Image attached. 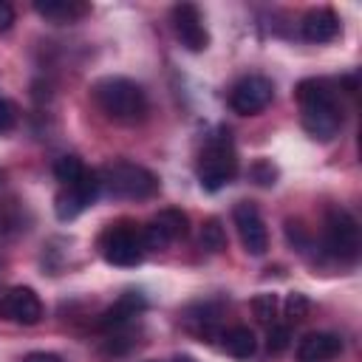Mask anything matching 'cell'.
Listing matches in <instances>:
<instances>
[{"mask_svg":"<svg viewBox=\"0 0 362 362\" xmlns=\"http://www.w3.org/2000/svg\"><path fill=\"white\" fill-rule=\"evenodd\" d=\"M173 28H175V37L181 40V45L189 51H204L209 45V34L204 28L201 11L192 3L173 6Z\"/></svg>","mask_w":362,"mask_h":362,"instance_id":"cell-12","label":"cell"},{"mask_svg":"<svg viewBox=\"0 0 362 362\" xmlns=\"http://www.w3.org/2000/svg\"><path fill=\"white\" fill-rule=\"evenodd\" d=\"M102 187L113 198H127V201H144L158 192V178L141 164L133 161H110L99 173Z\"/></svg>","mask_w":362,"mask_h":362,"instance_id":"cell-3","label":"cell"},{"mask_svg":"<svg viewBox=\"0 0 362 362\" xmlns=\"http://www.w3.org/2000/svg\"><path fill=\"white\" fill-rule=\"evenodd\" d=\"M93 99L107 119L122 124H133L147 116V93L141 90V85H136L127 76L99 79L93 85Z\"/></svg>","mask_w":362,"mask_h":362,"instance_id":"cell-2","label":"cell"},{"mask_svg":"<svg viewBox=\"0 0 362 362\" xmlns=\"http://www.w3.org/2000/svg\"><path fill=\"white\" fill-rule=\"evenodd\" d=\"M11 23H14V8H11L8 3H0V34L8 31Z\"/></svg>","mask_w":362,"mask_h":362,"instance_id":"cell-25","label":"cell"},{"mask_svg":"<svg viewBox=\"0 0 362 362\" xmlns=\"http://www.w3.org/2000/svg\"><path fill=\"white\" fill-rule=\"evenodd\" d=\"M238 173V156H235V144L229 130H218L198 161V181L206 192H218L221 187H226Z\"/></svg>","mask_w":362,"mask_h":362,"instance_id":"cell-4","label":"cell"},{"mask_svg":"<svg viewBox=\"0 0 362 362\" xmlns=\"http://www.w3.org/2000/svg\"><path fill=\"white\" fill-rule=\"evenodd\" d=\"M249 178L260 187H272L277 181V167L269 161V158H257L252 167H249Z\"/></svg>","mask_w":362,"mask_h":362,"instance_id":"cell-21","label":"cell"},{"mask_svg":"<svg viewBox=\"0 0 362 362\" xmlns=\"http://www.w3.org/2000/svg\"><path fill=\"white\" fill-rule=\"evenodd\" d=\"M34 11L42 14L51 23H74L88 11V6L76 3V0H37Z\"/></svg>","mask_w":362,"mask_h":362,"instance_id":"cell-16","label":"cell"},{"mask_svg":"<svg viewBox=\"0 0 362 362\" xmlns=\"http://www.w3.org/2000/svg\"><path fill=\"white\" fill-rule=\"evenodd\" d=\"M82 173H85V167H82V161H79L76 156H62V158H57V164H54V175H57V181H62V187L79 181Z\"/></svg>","mask_w":362,"mask_h":362,"instance_id":"cell-18","label":"cell"},{"mask_svg":"<svg viewBox=\"0 0 362 362\" xmlns=\"http://www.w3.org/2000/svg\"><path fill=\"white\" fill-rule=\"evenodd\" d=\"M0 317L23 322V325H37L42 320V303L34 294V288L17 286V288H8L6 294H0Z\"/></svg>","mask_w":362,"mask_h":362,"instance_id":"cell-11","label":"cell"},{"mask_svg":"<svg viewBox=\"0 0 362 362\" xmlns=\"http://www.w3.org/2000/svg\"><path fill=\"white\" fill-rule=\"evenodd\" d=\"M232 218H235V226H238L243 249L249 255H263L269 249V232H266V223L260 218V209L252 201H240L235 206Z\"/></svg>","mask_w":362,"mask_h":362,"instance_id":"cell-9","label":"cell"},{"mask_svg":"<svg viewBox=\"0 0 362 362\" xmlns=\"http://www.w3.org/2000/svg\"><path fill=\"white\" fill-rule=\"evenodd\" d=\"M339 34V17L334 8H314L303 17V37L308 42H331Z\"/></svg>","mask_w":362,"mask_h":362,"instance_id":"cell-14","label":"cell"},{"mask_svg":"<svg viewBox=\"0 0 362 362\" xmlns=\"http://www.w3.org/2000/svg\"><path fill=\"white\" fill-rule=\"evenodd\" d=\"M308 300H305V294H300V291H294V294H288L286 297V317H291V320H303L305 314H308Z\"/></svg>","mask_w":362,"mask_h":362,"instance_id":"cell-23","label":"cell"},{"mask_svg":"<svg viewBox=\"0 0 362 362\" xmlns=\"http://www.w3.org/2000/svg\"><path fill=\"white\" fill-rule=\"evenodd\" d=\"M141 308H144V297L136 294V291H127V294H122V297L99 317V325L107 328V331H116V328L127 325L133 317H139Z\"/></svg>","mask_w":362,"mask_h":362,"instance_id":"cell-15","label":"cell"},{"mask_svg":"<svg viewBox=\"0 0 362 362\" xmlns=\"http://www.w3.org/2000/svg\"><path fill=\"white\" fill-rule=\"evenodd\" d=\"M187 226H189V221H187V215H184L181 209H161V212L144 226L141 243H144L147 249H164V246H170L173 240L184 238V235H187Z\"/></svg>","mask_w":362,"mask_h":362,"instance_id":"cell-10","label":"cell"},{"mask_svg":"<svg viewBox=\"0 0 362 362\" xmlns=\"http://www.w3.org/2000/svg\"><path fill=\"white\" fill-rule=\"evenodd\" d=\"M322 243H325V252L334 260H342V263L354 260L356 252H359V226H356V218L348 209H331L328 218H325Z\"/></svg>","mask_w":362,"mask_h":362,"instance_id":"cell-5","label":"cell"},{"mask_svg":"<svg viewBox=\"0 0 362 362\" xmlns=\"http://www.w3.org/2000/svg\"><path fill=\"white\" fill-rule=\"evenodd\" d=\"M252 311H255V317L260 322H272L274 314H277V294H269V291L255 294L252 297Z\"/></svg>","mask_w":362,"mask_h":362,"instance_id":"cell-20","label":"cell"},{"mask_svg":"<svg viewBox=\"0 0 362 362\" xmlns=\"http://www.w3.org/2000/svg\"><path fill=\"white\" fill-rule=\"evenodd\" d=\"M173 362H195V359H192V356H175Z\"/></svg>","mask_w":362,"mask_h":362,"instance_id":"cell-27","label":"cell"},{"mask_svg":"<svg viewBox=\"0 0 362 362\" xmlns=\"http://www.w3.org/2000/svg\"><path fill=\"white\" fill-rule=\"evenodd\" d=\"M288 342H291V331H288L286 325H272V328H269L266 345H269L272 354H283V351L288 348Z\"/></svg>","mask_w":362,"mask_h":362,"instance_id":"cell-22","label":"cell"},{"mask_svg":"<svg viewBox=\"0 0 362 362\" xmlns=\"http://www.w3.org/2000/svg\"><path fill=\"white\" fill-rule=\"evenodd\" d=\"M23 362H62L57 354H45V351H34V354H28Z\"/></svg>","mask_w":362,"mask_h":362,"instance_id":"cell-26","label":"cell"},{"mask_svg":"<svg viewBox=\"0 0 362 362\" xmlns=\"http://www.w3.org/2000/svg\"><path fill=\"white\" fill-rule=\"evenodd\" d=\"M201 246L206 252H221L226 246V235H223V229H221V223L215 218H209L204 223V229H201Z\"/></svg>","mask_w":362,"mask_h":362,"instance_id":"cell-19","label":"cell"},{"mask_svg":"<svg viewBox=\"0 0 362 362\" xmlns=\"http://www.w3.org/2000/svg\"><path fill=\"white\" fill-rule=\"evenodd\" d=\"M99 189H102L99 173L85 170L79 181H74V184L62 187V189H59V195L54 198V212H57V218H59V221H74L79 212H85V209L96 201Z\"/></svg>","mask_w":362,"mask_h":362,"instance_id":"cell-6","label":"cell"},{"mask_svg":"<svg viewBox=\"0 0 362 362\" xmlns=\"http://www.w3.org/2000/svg\"><path fill=\"white\" fill-rule=\"evenodd\" d=\"M297 102H300V119L308 136L328 141L342 127V110L337 105L334 90L322 79H303L297 85Z\"/></svg>","mask_w":362,"mask_h":362,"instance_id":"cell-1","label":"cell"},{"mask_svg":"<svg viewBox=\"0 0 362 362\" xmlns=\"http://www.w3.org/2000/svg\"><path fill=\"white\" fill-rule=\"evenodd\" d=\"M272 96H274L272 79H266V76H260V74H252V76H243V79L232 88L229 105H232V110L240 113V116H255V113H260L263 107H269Z\"/></svg>","mask_w":362,"mask_h":362,"instance_id":"cell-7","label":"cell"},{"mask_svg":"<svg viewBox=\"0 0 362 362\" xmlns=\"http://www.w3.org/2000/svg\"><path fill=\"white\" fill-rule=\"evenodd\" d=\"M102 255L113 266H139L144 255L141 235H136L127 226H113L102 238Z\"/></svg>","mask_w":362,"mask_h":362,"instance_id":"cell-8","label":"cell"},{"mask_svg":"<svg viewBox=\"0 0 362 362\" xmlns=\"http://www.w3.org/2000/svg\"><path fill=\"white\" fill-rule=\"evenodd\" d=\"M221 339H223V351H226L229 356H235V359H249V356L255 354V348H257L255 334H252L246 325H235V328H229Z\"/></svg>","mask_w":362,"mask_h":362,"instance_id":"cell-17","label":"cell"},{"mask_svg":"<svg viewBox=\"0 0 362 362\" xmlns=\"http://www.w3.org/2000/svg\"><path fill=\"white\" fill-rule=\"evenodd\" d=\"M17 124V107L8 99H0V133H8Z\"/></svg>","mask_w":362,"mask_h":362,"instance_id":"cell-24","label":"cell"},{"mask_svg":"<svg viewBox=\"0 0 362 362\" xmlns=\"http://www.w3.org/2000/svg\"><path fill=\"white\" fill-rule=\"evenodd\" d=\"M339 354H342V339L337 334H325V331L303 337V342L297 348L300 362H328Z\"/></svg>","mask_w":362,"mask_h":362,"instance_id":"cell-13","label":"cell"}]
</instances>
